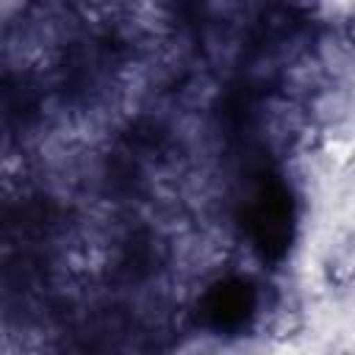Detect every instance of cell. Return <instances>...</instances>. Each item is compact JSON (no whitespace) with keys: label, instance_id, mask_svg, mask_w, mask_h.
Returning <instances> with one entry per match:
<instances>
[{"label":"cell","instance_id":"6da1fadb","mask_svg":"<svg viewBox=\"0 0 355 355\" xmlns=\"http://www.w3.org/2000/svg\"><path fill=\"white\" fill-rule=\"evenodd\" d=\"M166 261L169 272L186 283H200L216 275L227 261V247L219 244L211 233L191 225L172 239H166Z\"/></svg>","mask_w":355,"mask_h":355},{"label":"cell","instance_id":"7a4b0ae2","mask_svg":"<svg viewBox=\"0 0 355 355\" xmlns=\"http://www.w3.org/2000/svg\"><path fill=\"white\" fill-rule=\"evenodd\" d=\"M197 50L202 53V64L216 78H230L239 72L244 58V36L236 22H211L202 28L197 39Z\"/></svg>","mask_w":355,"mask_h":355},{"label":"cell","instance_id":"3957f363","mask_svg":"<svg viewBox=\"0 0 355 355\" xmlns=\"http://www.w3.org/2000/svg\"><path fill=\"white\" fill-rule=\"evenodd\" d=\"M258 130L272 147H286L308 133V116L302 103L283 94H272L258 105Z\"/></svg>","mask_w":355,"mask_h":355},{"label":"cell","instance_id":"277c9868","mask_svg":"<svg viewBox=\"0 0 355 355\" xmlns=\"http://www.w3.org/2000/svg\"><path fill=\"white\" fill-rule=\"evenodd\" d=\"M305 116L308 125H313L316 130H333V128H347L349 125V114H352V94H349V83H327L319 92H313L305 103Z\"/></svg>","mask_w":355,"mask_h":355},{"label":"cell","instance_id":"5b68a950","mask_svg":"<svg viewBox=\"0 0 355 355\" xmlns=\"http://www.w3.org/2000/svg\"><path fill=\"white\" fill-rule=\"evenodd\" d=\"M280 94L288 97V100H297V103H305L313 92H319L322 86L330 83V78L324 75V69L319 67V61L311 55V50L294 55L291 61L283 64L280 75Z\"/></svg>","mask_w":355,"mask_h":355},{"label":"cell","instance_id":"8992f818","mask_svg":"<svg viewBox=\"0 0 355 355\" xmlns=\"http://www.w3.org/2000/svg\"><path fill=\"white\" fill-rule=\"evenodd\" d=\"M311 55L319 61V67L324 69V75L333 83H349V78H352V44L341 31L330 28V31L319 33L313 39Z\"/></svg>","mask_w":355,"mask_h":355},{"label":"cell","instance_id":"52a82bcc","mask_svg":"<svg viewBox=\"0 0 355 355\" xmlns=\"http://www.w3.org/2000/svg\"><path fill=\"white\" fill-rule=\"evenodd\" d=\"M222 97V78H216L205 64L191 69L180 89L175 92V103L186 111H211Z\"/></svg>","mask_w":355,"mask_h":355},{"label":"cell","instance_id":"ba28073f","mask_svg":"<svg viewBox=\"0 0 355 355\" xmlns=\"http://www.w3.org/2000/svg\"><path fill=\"white\" fill-rule=\"evenodd\" d=\"M283 6H288V8H311V6H316V0H280Z\"/></svg>","mask_w":355,"mask_h":355}]
</instances>
